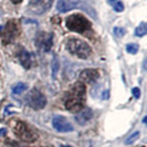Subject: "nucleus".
<instances>
[{
    "label": "nucleus",
    "mask_w": 147,
    "mask_h": 147,
    "mask_svg": "<svg viewBox=\"0 0 147 147\" xmlns=\"http://www.w3.org/2000/svg\"><path fill=\"white\" fill-rule=\"evenodd\" d=\"M23 0H11V2L13 3H15V5H17V3H20Z\"/></svg>",
    "instance_id": "nucleus-23"
},
{
    "label": "nucleus",
    "mask_w": 147,
    "mask_h": 147,
    "mask_svg": "<svg viewBox=\"0 0 147 147\" xmlns=\"http://www.w3.org/2000/svg\"><path fill=\"white\" fill-rule=\"evenodd\" d=\"M147 33V25L145 22H142L135 30V35L137 37H143L145 36Z\"/></svg>",
    "instance_id": "nucleus-14"
},
{
    "label": "nucleus",
    "mask_w": 147,
    "mask_h": 147,
    "mask_svg": "<svg viewBox=\"0 0 147 147\" xmlns=\"http://www.w3.org/2000/svg\"><path fill=\"white\" fill-rule=\"evenodd\" d=\"M14 132L20 140L26 143H32L37 139L36 131L32 127H30L26 122H23V121L16 122V125L14 126Z\"/></svg>",
    "instance_id": "nucleus-6"
},
{
    "label": "nucleus",
    "mask_w": 147,
    "mask_h": 147,
    "mask_svg": "<svg viewBox=\"0 0 147 147\" xmlns=\"http://www.w3.org/2000/svg\"><path fill=\"white\" fill-rule=\"evenodd\" d=\"M85 102H86V87L83 83L77 82L66 93L65 107L68 111L77 113L84 109Z\"/></svg>",
    "instance_id": "nucleus-1"
},
{
    "label": "nucleus",
    "mask_w": 147,
    "mask_h": 147,
    "mask_svg": "<svg viewBox=\"0 0 147 147\" xmlns=\"http://www.w3.org/2000/svg\"><path fill=\"white\" fill-rule=\"evenodd\" d=\"M53 0H30L27 10L34 15H42L51 7Z\"/></svg>",
    "instance_id": "nucleus-9"
},
{
    "label": "nucleus",
    "mask_w": 147,
    "mask_h": 147,
    "mask_svg": "<svg viewBox=\"0 0 147 147\" xmlns=\"http://www.w3.org/2000/svg\"><path fill=\"white\" fill-rule=\"evenodd\" d=\"M131 93H132V95L135 96V98H139V97H140V90H139L138 87H134V88L131 90Z\"/></svg>",
    "instance_id": "nucleus-21"
},
{
    "label": "nucleus",
    "mask_w": 147,
    "mask_h": 147,
    "mask_svg": "<svg viewBox=\"0 0 147 147\" xmlns=\"http://www.w3.org/2000/svg\"><path fill=\"white\" fill-rule=\"evenodd\" d=\"M113 9H114L117 13H121V11H123V9H125L123 2H121V1H117V2H114V3H113Z\"/></svg>",
    "instance_id": "nucleus-20"
},
{
    "label": "nucleus",
    "mask_w": 147,
    "mask_h": 147,
    "mask_svg": "<svg viewBox=\"0 0 147 147\" xmlns=\"http://www.w3.org/2000/svg\"><path fill=\"white\" fill-rule=\"evenodd\" d=\"M66 50L79 59H87L92 55V48L91 45L85 42L84 40L77 38V37H70L66 42Z\"/></svg>",
    "instance_id": "nucleus-3"
},
{
    "label": "nucleus",
    "mask_w": 147,
    "mask_h": 147,
    "mask_svg": "<svg viewBox=\"0 0 147 147\" xmlns=\"http://www.w3.org/2000/svg\"><path fill=\"white\" fill-rule=\"evenodd\" d=\"M113 34L117 37H122L126 34V30L123 27H119V26H115L113 28Z\"/></svg>",
    "instance_id": "nucleus-19"
},
{
    "label": "nucleus",
    "mask_w": 147,
    "mask_h": 147,
    "mask_svg": "<svg viewBox=\"0 0 147 147\" xmlns=\"http://www.w3.org/2000/svg\"><path fill=\"white\" fill-rule=\"evenodd\" d=\"M59 69H60V62L57 59V57H53V59L51 61V70H52V78L53 79L57 77V74L59 71Z\"/></svg>",
    "instance_id": "nucleus-16"
},
{
    "label": "nucleus",
    "mask_w": 147,
    "mask_h": 147,
    "mask_svg": "<svg viewBox=\"0 0 147 147\" xmlns=\"http://www.w3.org/2000/svg\"><path fill=\"white\" fill-rule=\"evenodd\" d=\"M139 136H140V132H139V131H135L132 135H130L128 138H127V140H126V145H131L132 143H135V142L139 138Z\"/></svg>",
    "instance_id": "nucleus-18"
},
{
    "label": "nucleus",
    "mask_w": 147,
    "mask_h": 147,
    "mask_svg": "<svg viewBox=\"0 0 147 147\" xmlns=\"http://www.w3.org/2000/svg\"><path fill=\"white\" fill-rule=\"evenodd\" d=\"M25 102L30 108L34 110H42L47 105V97L40 90L33 88L26 94Z\"/></svg>",
    "instance_id": "nucleus-7"
},
{
    "label": "nucleus",
    "mask_w": 147,
    "mask_h": 147,
    "mask_svg": "<svg viewBox=\"0 0 147 147\" xmlns=\"http://www.w3.org/2000/svg\"><path fill=\"white\" fill-rule=\"evenodd\" d=\"M35 45L41 52H49L53 45V34L48 32H38L35 36Z\"/></svg>",
    "instance_id": "nucleus-8"
},
{
    "label": "nucleus",
    "mask_w": 147,
    "mask_h": 147,
    "mask_svg": "<svg viewBox=\"0 0 147 147\" xmlns=\"http://www.w3.org/2000/svg\"><path fill=\"white\" fill-rule=\"evenodd\" d=\"M126 51L129 55H136L139 51V45L137 43H129L126 45Z\"/></svg>",
    "instance_id": "nucleus-17"
},
{
    "label": "nucleus",
    "mask_w": 147,
    "mask_h": 147,
    "mask_svg": "<svg viewBox=\"0 0 147 147\" xmlns=\"http://www.w3.org/2000/svg\"><path fill=\"white\" fill-rule=\"evenodd\" d=\"M27 88H28L27 84H25V83H17V84H15V85L11 87V92H13V94L18 95V94L24 93Z\"/></svg>",
    "instance_id": "nucleus-15"
},
{
    "label": "nucleus",
    "mask_w": 147,
    "mask_h": 147,
    "mask_svg": "<svg viewBox=\"0 0 147 147\" xmlns=\"http://www.w3.org/2000/svg\"><path fill=\"white\" fill-rule=\"evenodd\" d=\"M60 147H71V146H68V145H62V146H60Z\"/></svg>",
    "instance_id": "nucleus-27"
},
{
    "label": "nucleus",
    "mask_w": 147,
    "mask_h": 147,
    "mask_svg": "<svg viewBox=\"0 0 147 147\" xmlns=\"http://www.w3.org/2000/svg\"><path fill=\"white\" fill-rule=\"evenodd\" d=\"M66 26L69 31L79 34H86L92 31V23L80 14H73L66 18Z\"/></svg>",
    "instance_id": "nucleus-4"
},
{
    "label": "nucleus",
    "mask_w": 147,
    "mask_h": 147,
    "mask_svg": "<svg viewBox=\"0 0 147 147\" xmlns=\"http://www.w3.org/2000/svg\"><path fill=\"white\" fill-rule=\"evenodd\" d=\"M55 8L59 13H68L74 9H82L86 11L92 18H97V14L95 9L87 0H58Z\"/></svg>",
    "instance_id": "nucleus-2"
},
{
    "label": "nucleus",
    "mask_w": 147,
    "mask_h": 147,
    "mask_svg": "<svg viewBox=\"0 0 147 147\" xmlns=\"http://www.w3.org/2000/svg\"><path fill=\"white\" fill-rule=\"evenodd\" d=\"M143 123H144V125L146 123V117H144V119H143Z\"/></svg>",
    "instance_id": "nucleus-25"
},
{
    "label": "nucleus",
    "mask_w": 147,
    "mask_h": 147,
    "mask_svg": "<svg viewBox=\"0 0 147 147\" xmlns=\"http://www.w3.org/2000/svg\"><path fill=\"white\" fill-rule=\"evenodd\" d=\"M52 126L59 132H70L74 131V126L70 121L63 115H55L52 119Z\"/></svg>",
    "instance_id": "nucleus-10"
},
{
    "label": "nucleus",
    "mask_w": 147,
    "mask_h": 147,
    "mask_svg": "<svg viewBox=\"0 0 147 147\" xmlns=\"http://www.w3.org/2000/svg\"><path fill=\"white\" fill-rule=\"evenodd\" d=\"M17 57H18V60H19V62H20V65H22L26 70H28V69L32 67L33 58H32V55H31L25 48H20Z\"/></svg>",
    "instance_id": "nucleus-12"
},
{
    "label": "nucleus",
    "mask_w": 147,
    "mask_h": 147,
    "mask_svg": "<svg viewBox=\"0 0 147 147\" xmlns=\"http://www.w3.org/2000/svg\"><path fill=\"white\" fill-rule=\"evenodd\" d=\"M102 98H103V100H108V98H109V91L103 93V97H102Z\"/></svg>",
    "instance_id": "nucleus-22"
},
{
    "label": "nucleus",
    "mask_w": 147,
    "mask_h": 147,
    "mask_svg": "<svg viewBox=\"0 0 147 147\" xmlns=\"http://www.w3.org/2000/svg\"><path fill=\"white\" fill-rule=\"evenodd\" d=\"M3 131H5V129H1V130H0V135H2V134H3Z\"/></svg>",
    "instance_id": "nucleus-26"
},
{
    "label": "nucleus",
    "mask_w": 147,
    "mask_h": 147,
    "mask_svg": "<svg viewBox=\"0 0 147 147\" xmlns=\"http://www.w3.org/2000/svg\"><path fill=\"white\" fill-rule=\"evenodd\" d=\"M19 35L18 24L15 19L8 20L2 27H0V36L3 44L13 43Z\"/></svg>",
    "instance_id": "nucleus-5"
},
{
    "label": "nucleus",
    "mask_w": 147,
    "mask_h": 147,
    "mask_svg": "<svg viewBox=\"0 0 147 147\" xmlns=\"http://www.w3.org/2000/svg\"><path fill=\"white\" fill-rule=\"evenodd\" d=\"M114 1H115V0H108V2H109L110 5H113V3H114Z\"/></svg>",
    "instance_id": "nucleus-24"
},
{
    "label": "nucleus",
    "mask_w": 147,
    "mask_h": 147,
    "mask_svg": "<svg viewBox=\"0 0 147 147\" xmlns=\"http://www.w3.org/2000/svg\"><path fill=\"white\" fill-rule=\"evenodd\" d=\"M93 118V111L90 108H85L82 111L77 112V114L75 115V120L78 125L80 126H84L86 125L91 119Z\"/></svg>",
    "instance_id": "nucleus-13"
},
{
    "label": "nucleus",
    "mask_w": 147,
    "mask_h": 147,
    "mask_svg": "<svg viewBox=\"0 0 147 147\" xmlns=\"http://www.w3.org/2000/svg\"><path fill=\"white\" fill-rule=\"evenodd\" d=\"M100 77V73L98 70L96 69H93V68H88V69H84L80 75H79V78H80V83H87V84H93L95 83Z\"/></svg>",
    "instance_id": "nucleus-11"
}]
</instances>
